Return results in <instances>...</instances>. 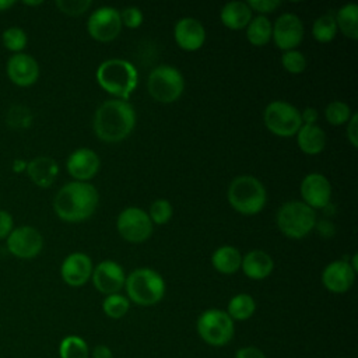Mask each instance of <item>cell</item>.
Wrapping results in <instances>:
<instances>
[{"label":"cell","instance_id":"cell-27","mask_svg":"<svg viewBox=\"0 0 358 358\" xmlns=\"http://www.w3.org/2000/svg\"><path fill=\"white\" fill-rule=\"evenodd\" d=\"M273 25L266 15H257L246 27V38L253 46H264L270 42Z\"/></svg>","mask_w":358,"mask_h":358},{"label":"cell","instance_id":"cell-18","mask_svg":"<svg viewBox=\"0 0 358 358\" xmlns=\"http://www.w3.org/2000/svg\"><path fill=\"white\" fill-rule=\"evenodd\" d=\"M92 262L88 255L81 252H74L69 255L60 267L62 278L70 287L84 285L92 275Z\"/></svg>","mask_w":358,"mask_h":358},{"label":"cell","instance_id":"cell-4","mask_svg":"<svg viewBox=\"0 0 358 358\" xmlns=\"http://www.w3.org/2000/svg\"><path fill=\"white\" fill-rule=\"evenodd\" d=\"M227 196L231 207L243 215L260 213L267 201L264 185L252 175L236 176L231 182Z\"/></svg>","mask_w":358,"mask_h":358},{"label":"cell","instance_id":"cell-25","mask_svg":"<svg viewBox=\"0 0 358 358\" xmlns=\"http://www.w3.org/2000/svg\"><path fill=\"white\" fill-rule=\"evenodd\" d=\"M213 267L221 274H234L241 268L242 255L241 252L229 245L220 246L211 256Z\"/></svg>","mask_w":358,"mask_h":358},{"label":"cell","instance_id":"cell-24","mask_svg":"<svg viewBox=\"0 0 358 358\" xmlns=\"http://www.w3.org/2000/svg\"><path fill=\"white\" fill-rule=\"evenodd\" d=\"M221 22L234 31H239L248 27L252 20V10L246 4V1H229L227 3L220 13Z\"/></svg>","mask_w":358,"mask_h":358},{"label":"cell","instance_id":"cell-44","mask_svg":"<svg viewBox=\"0 0 358 358\" xmlns=\"http://www.w3.org/2000/svg\"><path fill=\"white\" fill-rule=\"evenodd\" d=\"M92 358H113V357H112V351L108 345L98 344L92 350Z\"/></svg>","mask_w":358,"mask_h":358},{"label":"cell","instance_id":"cell-2","mask_svg":"<svg viewBox=\"0 0 358 358\" xmlns=\"http://www.w3.org/2000/svg\"><path fill=\"white\" fill-rule=\"evenodd\" d=\"M136 126V110L123 99H109L94 115V131L105 143H119L130 136Z\"/></svg>","mask_w":358,"mask_h":358},{"label":"cell","instance_id":"cell-13","mask_svg":"<svg viewBox=\"0 0 358 358\" xmlns=\"http://www.w3.org/2000/svg\"><path fill=\"white\" fill-rule=\"evenodd\" d=\"M43 239L34 227H18L7 236V249L20 259H32L42 250Z\"/></svg>","mask_w":358,"mask_h":358},{"label":"cell","instance_id":"cell-12","mask_svg":"<svg viewBox=\"0 0 358 358\" xmlns=\"http://www.w3.org/2000/svg\"><path fill=\"white\" fill-rule=\"evenodd\" d=\"M271 39L281 50H294L303 39V24L301 18L292 13L281 14L274 25Z\"/></svg>","mask_w":358,"mask_h":358},{"label":"cell","instance_id":"cell-8","mask_svg":"<svg viewBox=\"0 0 358 358\" xmlns=\"http://www.w3.org/2000/svg\"><path fill=\"white\" fill-rule=\"evenodd\" d=\"M200 338L213 347L227 345L235 333L234 320L221 309L204 310L196 323Z\"/></svg>","mask_w":358,"mask_h":358},{"label":"cell","instance_id":"cell-7","mask_svg":"<svg viewBox=\"0 0 358 358\" xmlns=\"http://www.w3.org/2000/svg\"><path fill=\"white\" fill-rule=\"evenodd\" d=\"M147 88L152 99L161 103H172L182 95L185 90V80L182 73L169 64L157 66L151 70Z\"/></svg>","mask_w":358,"mask_h":358},{"label":"cell","instance_id":"cell-38","mask_svg":"<svg viewBox=\"0 0 358 358\" xmlns=\"http://www.w3.org/2000/svg\"><path fill=\"white\" fill-rule=\"evenodd\" d=\"M120 18H122V24L126 25L127 28H138L143 24V13L138 7H126L123 8V11H120Z\"/></svg>","mask_w":358,"mask_h":358},{"label":"cell","instance_id":"cell-29","mask_svg":"<svg viewBox=\"0 0 358 358\" xmlns=\"http://www.w3.org/2000/svg\"><path fill=\"white\" fill-rule=\"evenodd\" d=\"M337 34V25L336 18L331 13L320 15L312 27V35L313 38L320 43H327L334 39Z\"/></svg>","mask_w":358,"mask_h":358},{"label":"cell","instance_id":"cell-37","mask_svg":"<svg viewBox=\"0 0 358 358\" xmlns=\"http://www.w3.org/2000/svg\"><path fill=\"white\" fill-rule=\"evenodd\" d=\"M91 0H57V8L67 15H81L91 7Z\"/></svg>","mask_w":358,"mask_h":358},{"label":"cell","instance_id":"cell-17","mask_svg":"<svg viewBox=\"0 0 358 358\" xmlns=\"http://www.w3.org/2000/svg\"><path fill=\"white\" fill-rule=\"evenodd\" d=\"M355 274L348 260H336L322 271V284L333 294H344L352 287Z\"/></svg>","mask_w":358,"mask_h":358},{"label":"cell","instance_id":"cell-15","mask_svg":"<svg viewBox=\"0 0 358 358\" xmlns=\"http://www.w3.org/2000/svg\"><path fill=\"white\" fill-rule=\"evenodd\" d=\"M91 278L94 287L106 295L119 294L126 282V274L122 266L112 260H103L96 264L92 270Z\"/></svg>","mask_w":358,"mask_h":358},{"label":"cell","instance_id":"cell-5","mask_svg":"<svg viewBox=\"0 0 358 358\" xmlns=\"http://www.w3.org/2000/svg\"><path fill=\"white\" fill-rule=\"evenodd\" d=\"M124 288L129 301L140 306H151L164 298L165 281L155 270L141 267L126 277Z\"/></svg>","mask_w":358,"mask_h":358},{"label":"cell","instance_id":"cell-14","mask_svg":"<svg viewBox=\"0 0 358 358\" xmlns=\"http://www.w3.org/2000/svg\"><path fill=\"white\" fill-rule=\"evenodd\" d=\"M302 200L312 210L324 208L331 199V185L329 179L317 172L308 173L299 187Z\"/></svg>","mask_w":358,"mask_h":358},{"label":"cell","instance_id":"cell-11","mask_svg":"<svg viewBox=\"0 0 358 358\" xmlns=\"http://www.w3.org/2000/svg\"><path fill=\"white\" fill-rule=\"evenodd\" d=\"M122 27L120 11L109 6H103L92 11L87 21V31L90 36L98 42H110L116 39Z\"/></svg>","mask_w":358,"mask_h":358},{"label":"cell","instance_id":"cell-47","mask_svg":"<svg viewBox=\"0 0 358 358\" xmlns=\"http://www.w3.org/2000/svg\"><path fill=\"white\" fill-rule=\"evenodd\" d=\"M42 1H24V4H28V6H36V4H41Z\"/></svg>","mask_w":358,"mask_h":358},{"label":"cell","instance_id":"cell-16","mask_svg":"<svg viewBox=\"0 0 358 358\" xmlns=\"http://www.w3.org/2000/svg\"><path fill=\"white\" fill-rule=\"evenodd\" d=\"M101 166V159L98 154L90 148H78L73 151L67 161L66 168L71 178L77 182H88L92 179Z\"/></svg>","mask_w":358,"mask_h":358},{"label":"cell","instance_id":"cell-10","mask_svg":"<svg viewBox=\"0 0 358 358\" xmlns=\"http://www.w3.org/2000/svg\"><path fill=\"white\" fill-rule=\"evenodd\" d=\"M152 222L148 214L138 207L124 208L116 221L119 235L131 243H141L152 234Z\"/></svg>","mask_w":358,"mask_h":358},{"label":"cell","instance_id":"cell-9","mask_svg":"<svg viewBox=\"0 0 358 358\" xmlns=\"http://www.w3.org/2000/svg\"><path fill=\"white\" fill-rule=\"evenodd\" d=\"M264 126L278 137H292L302 126L301 112L285 101L270 102L263 113Z\"/></svg>","mask_w":358,"mask_h":358},{"label":"cell","instance_id":"cell-19","mask_svg":"<svg viewBox=\"0 0 358 358\" xmlns=\"http://www.w3.org/2000/svg\"><path fill=\"white\" fill-rule=\"evenodd\" d=\"M173 38L180 49L194 52L203 46L206 41V29L199 20L185 17L175 24Z\"/></svg>","mask_w":358,"mask_h":358},{"label":"cell","instance_id":"cell-46","mask_svg":"<svg viewBox=\"0 0 358 358\" xmlns=\"http://www.w3.org/2000/svg\"><path fill=\"white\" fill-rule=\"evenodd\" d=\"M14 4L13 0H0V11H4L7 8H10Z\"/></svg>","mask_w":358,"mask_h":358},{"label":"cell","instance_id":"cell-22","mask_svg":"<svg viewBox=\"0 0 358 358\" xmlns=\"http://www.w3.org/2000/svg\"><path fill=\"white\" fill-rule=\"evenodd\" d=\"M274 262L264 250H250L242 256L241 270L250 280H263L271 274Z\"/></svg>","mask_w":358,"mask_h":358},{"label":"cell","instance_id":"cell-28","mask_svg":"<svg viewBox=\"0 0 358 358\" xmlns=\"http://www.w3.org/2000/svg\"><path fill=\"white\" fill-rule=\"evenodd\" d=\"M256 310V302L249 294H236L228 302L227 313L235 322H243L253 316Z\"/></svg>","mask_w":358,"mask_h":358},{"label":"cell","instance_id":"cell-3","mask_svg":"<svg viewBox=\"0 0 358 358\" xmlns=\"http://www.w3.org/2000/svg\"><path fill=\"white\" fill-rule=\"evenodd\" d=\"M96 83L116 99L127 101L138 84L136 67L123 59H108L96 69Z\"/></svg>","mask_w":358,"mask_h":358},{"label":"cell","instance_id":"cell-42","mask_svg":"<svg viewBox=\"0 0 358 358\" xmlns=\"http://www.w3.org/2000/svg\"><path fill=\"white\" fill-rule=\"evenodd\" d=\"M235 358H266V355L257 347H242L236 351Z\"/></svg>","mask_w":358,"mask_h":358},{"label":"cell","instance_id":"cell-43","mask_svg":"<svg viewBox=\"0 0 358 358\" xmlns=\"http://www.w3.org/2000/svg\"><path fill=\"white\" fill-rule=\"evenodd\" d=\"M319 115H317V110L312 106H308L302 110L301 113V119H302V123L303 124H316V120H317Z\"/></svg>","mask_w":358,"mask_h":358},{"label":"cell","instance_id":"cell-48","mask_svg":"<svg viewBox=\"0 0 358 358\" xmlns=\"http://www.w3.org/2000/svg\"><path fill=\"white\" fill-rule=\"evenodd\" d=\"M341 358H343V357H341Z\"/></svg>","mask_w":358,"mask_h":358},{"label":"cell","instance_id":"cell-41","mask_svg":"<svg viewBox=\"0 0 358 358\" xmlns=\"http://www.w3.org/2000/svg\"><path fill=\"white\" fill-rule=\"evenodd\" d=\"M13 231V217L8 211L0 210V239L7 238Z\"/></svg>","mask_w":358,"mask_h":358},{"label":"cell","instance_id":"cell-6","mask_svg":"<svg viewBox=\"0 0 358 358\" xmlns=\"http://www.w3.org/2000/svg\"><path fill=\"white\" fill-rule=\"evenodd\" d=\"M275 222L287 238L301 239L316 227V214L303 201H285L277 211Z\"/></svg>","mask_w":358,"mask_h":358},{"label":"cell","instance_id":"cell-34","mask_svg":"<svg viewBox=\"0 0 358 358\" xmlns=\"http://www.w3.org/2000/svg\"><path fill=\"white\" fill-rule=\"evenodd\" d=\"M172 213H173V210H172V206L168 200L157 199L155 201H152V204L150 207L148 217H150L152 224L164 225L171 220Z\"/></svg>","mask_w":358,"mask_h":358},{"label":"cell","instance_id":"cell-23","mask_svg":"<svg viewBox=\"0 0 358 358\" xmlns=\"http://www.w3.org/2000/svg\"><path fill=\"white\" fill-rule=\"evenodd\" d=\"M296 143L299 150L308 155L320 154L326 147L324 130L317 124H302L296 133Z\"/></svg>","mask_w":358,"mask_h":358},{"label":"cell","instance_id":"cell-1","mask_svg":"<svg viewBox=\"0 0 358 358\" xmlns=\"http://www.w3.org/2000/svg\"><path fill=\"white\" fill-rule=\"evenodd\" d=\"M99 203V194L88 182H69L53 199L56 215L67 222H81L90 218Z\"/></svg>","mask_w":358,"mask_h":358},{"label":"cell","instance_id":"cell-26","mask_svg":"<svg viewBox=\"0 0 358 358\" xmlns=\"http://www.w3.org/2000/svg\"><path fill=\"white\" fill-rule=\"evenodd\" d=\"M337 29L350 39L358 38V6L355 3H350L338 8L334 15Z\"/></svg>","mask_w":358,"mask_h":358},{"label":"cell","instance_id":"cell-32","mask_svg":"<svg viewBox=\"0 0 358 358\" xmlns=\"http://www.w3.org/2000/svg\"><path fill=\"white\" fill-rule=\"evenodd\" d=\"M129 308H130V301L120 294L108 295L102 302V309L105 315L110 319L123 317L127 313Z\"/></svg>","mask_w":358,"mask_h":358},{"label":"cell","instance_id":"cell-31","mask_svg":"<svg viewBox=\"0 0 358 358\" xmlns=\"http://www.w3.org/2000/svg\"><path fill=\"white\" fill-rule=\"evenodd\" d=\"M32 123V113L24 105H13L6 113V124L15 130L29 127Z\"/></svg>","mask_w":358,"mask_h":358},{"label":"cell","instance_id":"cell-20","mask_svg":"<svg viewBox=\"0 0 358 358\" xmlns=\"http://www.w3.org/2000/svg\"><path fill=\"white\" fill-rule=\"evenodd\" d=\"M7 74L15 85L29 87L39 77V66L32 56L15 53L7 62Z\"/></svg>","mask_w":358,"mask_h":358},{"label":"cell","instance_id":"cell-36","mask_svg":"<svg viewBox=\"0 0 358 358\" xmlns=\"http://www.w3.org/2000/svg\"><path fill=\"white\" fill-rule=\"evenodd\" d=\"M282 67L291 74H299L306 69V59L299 50H285L281 55Z\"/></svg>","mask_w":358,"mask_h":358},{"label":"cell","instance_id":"cell-39","mask_svg":"<svg viewBox=\"0 0 358 358\" xmlns=\"http://www.w3.org/2000/svg\"><path fill=\"white\" fill-rule=\"evenodd\" d=\"M246 4L249 6V8L252 11H257V13H260V15H263L267 13H273L277 7L281 6V1H278V0H250V1H246Z\"/></svg>","mask_w":358,"mask_h":358},{"label":"cell","instance_id":"cell-30","mask_svg":"<svg viewBox=\"0 0 358 358\" xmlns=\"http://www.w3.org/2000/svg\"><path fill=\"white\" fill-rule=\"evenodd\" d=\"M60 358H90L87 343L78 336H67L59 345Z\"/></svg>","mask_w":358,"mask_h":358},{"label":"cell","instance_id":"cell-21","mask_svg":"<svg viewBox=\"0 0 358 358\" xmlns=\"http://www.w3.org/2000/svg\"><path fill=\"white\" fill-rule=\"evenodd\" d=\"M25 171L36 186L49 187L59 173V166L53 158L41 155L27 162Z\"/></svg>","mask_w":358,"mask_h":358},{"label":"cell","instance_id":"cell-33","mask_svg":"<svg viewBox=\"0 0 358 358\" xmlns=\"http://www.w3.org/2000/svg\"><path fill=\"white\" fill-rule=\"evenodd\" d=\"M326 120L333 126H341L350 120L352 112L350 106L343 101H333L326 106L324 110Z\"/></svg>","mask_w":358,"mask_h":358},{"label":"cell","instance_id":"cell-45","mask_svg":"<svg viewBox=\"0 0 358 358\" xmlns=\"http://www.w3.org/2000/svg\"><path fill=\"white\" fill-rule=\"evenodd\" d=\"M25 168H27V162L21 161V159H17V161L14 162V171H15V172H20V171H22V169H25Z\"/></svg>","mask_w":358,"mask_h":358},{"label":"cell","instance_id":"cell-35","mask_svg":"<svg viewBox=\"0 0 358 358\" xmlns=\"http://www.w3.org/2000/svg\"><path fill=\"white\" fill-rule=\"evenodd\" d=\"M3 43L8 50L20 53V50H22L27 45V34L18 27L7 28L3 32Z\"/></svg>","mask_w":358,"mask_h":358},{"label":"cell","instance_id":"cell-40","mask_svg":"<svg viewBox=\"0 0 358 358\" xmlns=\"http://www.w3.org/2000/svg\"><path fill=\"white\" fill-rule=\"evenodd\" d=\"M347 138L351 143V145L354 148L358 147V115L352 113V116L350 117V120L347 122Z\"/></svg>","mask_w":358,"mask_h":358}]
</instances>
